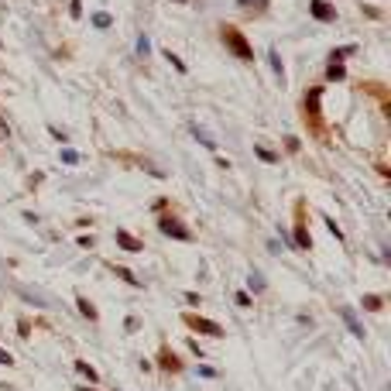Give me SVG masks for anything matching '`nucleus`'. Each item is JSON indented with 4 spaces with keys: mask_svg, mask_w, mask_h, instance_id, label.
<instances>
[{
    "mask_svg": "<svg viewBox=\"0 0 391 391\" xmlns=\"http://www.w3.org/2000/svg\"><path fill=\"white\" fill-rule=\"evenodd\" d=\"M220 38H223V45L230 48L241 62H254V48H251V41L244 38V31L237 24H223V28H220Z\"/></svg>",
    "mask_w": 391,
    "mask_h": 391,
    "instance_id": "1",
    "label": "nucleus"
},
{
    "mask_svg": "<svg viewBox=\"0 0 391 391\" xmlns=\"http://www.w3.org/2000/svg\"><path fill=\"white\" fill-rule=\"evenodd\" d=\"M319 96L322 90L319 86H312V90H306V103H302V114H306V120H309V127L316 131V134H322V114H319Z\"/></svg>",
    "mask_w": 391,
    "mask_h": 391,
    "instance_id": "2",
    "label": "nucleus"
},
{
    "mask_svg": "<svg viewBox=\"0 0 391 391\" xmlns=\"http://www.w3.org/2000/svg\"><path fill=\"white\" fill-rule=\"evenodd\" d=\"M182 319H185V326H189L192 333H203V336H216V340H220V336H223V326H216V322L203 319L199 312H185Z\"/></svg>",
    "mask_w": 391,
    "mask_h": 391,
    "instance_id": "3",
    "label": "nucleus"
},
{
    "mask_svg": "<svg viewBox=\"0 0 391 391\" xmlns=\"http://www.w3.org/2000/svg\"><path fill=\"white\" fill-rule=\"evenodd\" d=\"M158 230L168 233V237H175V241H185V244L192 241V230H189V227H185L179 216H161V220H158Z\"/></svg>",
    "mask_w": 391,
    "mask_h": 391,
    "instance_id": "4",
    "label": "nucleus"
},
{
    "mask_svg": "<svg viewBox=\"0 0 391 391\" xmlns=\"http://www.w3.org/2000/svg\"><path fill=\"white\" fill-rule=\"evenodd\" d=\"M292 241H295V247H302V251H309V247H312L309 230H306V203H299V213H295V233H292Z\"/></svg>",
    "mask_w": 391,
    "mask_h": 391,
    "instance_id": "5",
    "label": "nucleus"
},
{
    "mask_svg": "<svg viewBox=\"0 0 391 391\" xmlns=\"http://www.w3.org/2000/svg\"><path fill=\"white\" fill-rule=\"evenodd\" d=\"M309 14L316 21H336V7L330 0H309Z\"/></svg>",
    "mask_w": 391,
    "mask_h": 391,
    "instance_id": "6",
    "label": "nucleus"
},
{
    "mask_svg": "<svg viewBox=\"0 0 391 391\" xmlns=\"http://www.w3.org/2000/svg\"><path fill=\"white\" fill-rule=\"evenodd\" d=\"M340 319L346 322V330H350V333H354L357 340H364V336H367V333H364V326L357 322V312L350 309V306H340Z\"/></svg>",
    "mask_w": 391,
    "mask_h": 391,
    "instance_id": "7",
    "label": "nucleus"
},
{
    "mask_svg": "<svg viewBox=\"0 0 391 391\" xmlns=\"http://www.w3.org/2000/svg\"><path fill=\"white\" fill-rule=\"evenodd\" d=\"M117 247H124V251H131V254H141V251H144V241L131 237L127 230H117Z\"/></svg>",
    "mask_w": 391,
    "mask_h": 391,
    "instance_id": "8",
    "label": "nucleus"
},
{
    "mask_svg": "<svg viewBox=\"0 0 391 391\" xmlns=\"http://www.w3.org/2000/svg\"><path fill=\"white\" fill-rule=\"evenodd\" d=\"M158 364L168 371V374H172V371H182V360H179V357H175L168 346H161V350H158Z\"/></svg>",
    "mask_w": 391,
    "mask_h": 391,
    "instance_id": "9",
    "label": "nucleus"
},
{
    "mask_svg": "<svg viewBox=\"0 0 391 391\" xmlns=\"http://www.w3.org/2000/svg\"><path fill=\"white\" fill-rule=\"evenodd\" d=\"M76 371H79V374H82L86 381H90V384H96V381H100L96 367H93V364H86V360H76Z\"/></svg>",
    "mask_w": 391,
    "mask_h": 391,
    "instance_id": "10",
    "label": "nucleus"
},
{
    "mask_svg": "<svg viewBox=\"0 0 391 391\" xmlns=\"http://www.w3.org/2000/svg\"><path fill=\"white\" fill-rule=\"evenodd\" d=\"M268 58H271V69H275V76L285 82V62H281V55H278L275 48H271V52H268Z\"/></svg>",
    "mask_w": 391,
    "mask_h": 391,
    "instance_id": "11",
    "label": "nucleus"
},
{
    "mask_svg": "<svg viewBox=\"0 0 391 391\" xmlns=\"http://www.w3.org/2000/svg\"><path fill=\"white\" fill-rule=\"evenodd\" d=\"M343 76H346L343 62H330V69H326V79H330V82H340Z\"/></svg>",
    "mask_w": 391,
    "mask_h": 391,
    "instance_id": "12",
    "label": "nucleus"
},
{
    "mask_svg": "<svg viewBox=\"0 0 391 391\" xmlns=\"http://www.w3.org/2000/svg\"><path fill=\"white\" fill-rule=\"evenodd\" d=\"M76 306H79V312L86 316V319H96V306H93L86 295H79V299H76Z\"/></svg>",
    "mask_w": 391,
    "mask_h": 391,
    "instance_id": "13",
    "label": "nucleus"
},
{
    "mask_svg": "<svg viewBox=\"0 0 391 391\" xmlns=\"http://www.w3.org/2000/svg\"><path fill=\"white\" fill-rule=\"evenodd\" d=\"M110 268H114V275H117V278H124L127 285H134V288H141L138 275H131V271H127V268H120V265H110Z\"/></svg>",
    "mask_w": 391,
    "mask_h": 391,
    "instance_id": "14",
    "label": "nucleus"
},
{
    "mask_svg": "<svg viewBox=\"0 0 391 391\" xmlns=\"http://www.w3.org/2000/svg\"><path fill=\"white\" fill-rule=\"evenodd\" d=\"M192 138H196V141H199V144H206V148H209V151H216V141L209 138V134H206V131H203V127H192Z\"/></svg>",
    "mask_w": 391,
    "mask_h": 391,
    "instance_id": "15",
    "label": "nucleus"
},
{
    "mask_svg": "<svg viewBox=\"0 0 391 391\" xmlns=\"http://www.w3.org/2000/svg\"><path fill=\"white\" fill-rule=\"evenodd\" d=\"M254 155H257L261 161H268V165H275V161H278V155H275V151H268L265 144H257V148H254Z\"/></svg>",
    "mask_w": 391,
    "mask_h": 391,
    "instance_id": "16",
    "label": "nucleus"
},
{
    "mask_svg": "<svg viewBox=\"0 0 391 391\" xmlns=\"http://www.w3.org/2000/svg\"><path fill=\"white\" fill-rule=\"evenodd\" d=\"M93 24H96V28H110V24H114V17H110L106 11H96V14H93Z\"/></svg>",
    "mask_w": 391,
    "mask_h": 391,
    "instance_id": "17",
    "label": "nucleus"
},
{
    "mask_svg": "<svg viewBox=\"0 0 391 391\" xmlns=\"http://www.w3.org/2000/svg\"><path fill=\"white\" fill-rule=\"evenodd\" d=\"M165 58H168V62H172V66H175V69H179V72H185V62H182V58H179V55H175L172 48L165 52Z\"/></svg>",
    "mask_w": 391,
    "mask_h": 391,
    "instance_id": "18",
    "label": "nucleus"
},
{
    "mask_svg": "<svg viewBox=\"0 0 391 391\" xmlns=\"http://www.w3.org/2000/svg\"><path fill=\"white\" fill-rule=\"evenodd\" d=\"M364 309L378 312V309H381V299H378V295H367V299H364Z\"/></svg>",
    "mask_w": 391,
    "mask_h": 391,
    "instance_id": "19",
    "label": "nucleus"
},
{
    "mask_svg": "<svg viewBox=\"0 0 391 391\" xmlns=\"http://www.w3.org/2000/svg\"><path fill=\"white\" fill-rule=\"evenodd\" d=\"M326 227H330V233H333L336 241H343V230H340V227H336V220H330V216H326Z\"/></svg>",
    "mask_w": 391,
    "mask_h": 391,
    "instance_id": "20",
    "label": "nucleus"
},
{
    "mask_svg": "<svg viewBox=\"0 0 391 391\" xmlns=\"http://www.w3.org/2000/svg\"><path fill=\"white\" fill-rule=\"evenodd\" d=\"M62 161H66V165H76V161H79V155H76L72 148H66V151H62Z\"/></svg>",
    "mask_w": 391,
    "mask_h": 391,
    "instance_id": "21",
    "label": "nucleus"
},
{
    "mask_svg": "<svg viewBox=\"0 0 391 391\" xmlns=\"http://www.w3.org/2000/svg\"><path fill=\"white\" fill-rule=\"evenodd\" d=\"M138 52H141V55H148V52H151V41H148V35H141V38H138Z\"/></svg>",
    "mask_w": 391,
    "mask_h": 391,
    "instance_id": "22",
    "label": "nucleus"
},
{
    "mask_svg": "<svg viewBox=\"0 0 391 391\" xmlns=\"http://www.w3.org/2000/svg\"><path fill=\"white\" fill-rule=\"evenodd\" d=\"M69 14L72 17H82V0H69Z\"/></svg>",
    "mask_w": 391,
    "mask_h": 391,
    "instance_id": "23",
    "label": "nucleus"
},
{
    "mask_svg": "<svg viewBox=\"0 0 391 391\" xmlns=\"http://www.w3.org/2000/svg\"><path fill=\"white\" fill-rule=\"evenodd\" d=\"M199 374H203V378H216L220 371H216V367H206V364H203V367H199Z\"/></svg>",
    "mask_w": 391,
    "mask_h": 391,
    "instance_id": "24",
    "label": "nucleus"
},
{
    "mask_svg": "<svg viewBox=\"0 0 391 391\" xmlns=\"http://www.w3.org/2000/svg\"><path fill=\"white\" fill-rule=\"evenodd\" d=\"M0 364H4V367H11V364H14V357L7 354V350H0Z\"/></svg>",
    "mask_w": 391,
    "mask_h": 391,
    "instance_id": "25",
    "label": "nucleus"
},
{
    "mask_svg": "<svg viewBox=\"0 0 391 391\" xmlns=\"http://www.w3.org/2000/svg\"><path fill=\"white\" fill-rule=\"evenodd\" d=\"M364 14H367L371 21H378V17H381V11H378V7H364Z\"/></svg>",
    "mask_w": 391,
    "mask_h": 391,
    "instance_id": "26",
    "label": "nucleus"
},
{
    "mask_svg": "<svg viewBox=\"0 0 391 391\" xmlns=\"http://www.w3.org/2000/svg\"><path fill=\"white\" fill-rule=\"evenodd\" d=\"M285 148L288 151H299V138H285Z\"/></svg>",
    "mask_w": 391,
    "mask_h": 391,
    "instance_id": "27",
    "label": "nucleus"
},
{
    "mask_svg": "<svg viewBox=\"0 0 391 391\" xmlns=\"http://www.w3.org/2000/svg\"><path fill=\"white\" fill-rule=\"evenodd\" d=\"M251 288H265V278H261V275H251Z\"/></svg>",
    "mask_w": 391,
    "mask_h": 391,
    "instance_id": "28",
    "label": "nucleus"
},
{
    "mask_svg": "<svg viewBox=\"0 0 391 391\" xmlns=\"http://www.w3.org/2000/svg\"><path fill=\"white\" fill-rule=\"evenodd\" d=\"M237 4H241V7H247V4H251V0H237Z\"/></svg>",
    "mask_w": 391,
    "mask_h": 391,
    "instance_id": "29",
    "label": "nucleus"
},
{
    "mask_svg": "<svg viewBox=\"0 0 391 391\" xmlns=\"http://www.w3.org/2000/svg\"><path fill=\"white\" fill-rule=\"evenodd\" d=\"M82 391H96V388H82Z\"/></svg>",
    "mask_w": 391,
    "mask_h": 391,
    "instance_id": "30",
    "label": "nucleus"
},
{
    "mask_svg": "<svg viewBox=\"0 0 391 391\" xmlns=\"http://www.w3.org/2000/svg\"><path fill=\"white\" fill-rule=\"evenodd\" d=\"M179 4H185V0H179Z\"/></svg>",
    "mask_w": 391,
    "mask_h": 391,
    "instance_id": "31",
    "label": "nucleus"
}]
</instances>
